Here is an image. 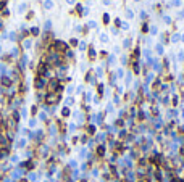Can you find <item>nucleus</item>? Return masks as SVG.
<instances>
[{
	"instance_id": "nucleus-1",
	"label": "nucleus",
	"mask_w": 184,
	"mask_h": 182,
	"mask_svg": "<svg viewBox=\"0 0 184 182\" xmlns=\"http://www.w3.org/2000/svg\"><path fill=\"white\" fill-rule=\"evenodd\" d=\"M2 84L3 85H11V81H10L8 77H2Z\"/></svg>"
}]
</instances>
